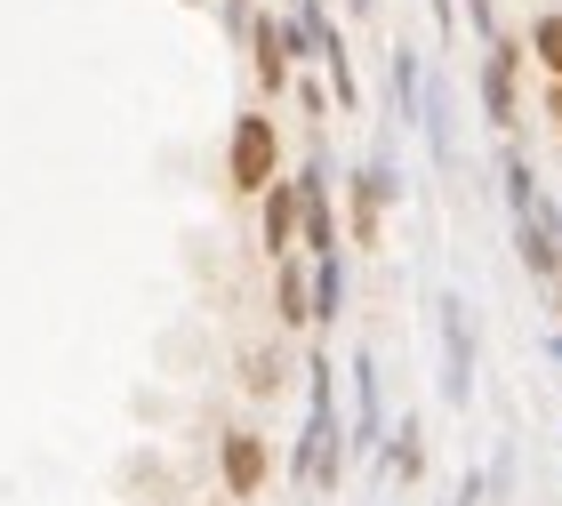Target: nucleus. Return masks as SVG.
I'll return each instance as SVG.
<instances>
[{
  "mask_svg": "<svg viewBox=\"0 0 562 506\" xmlns=\"http://www.w3.org/2000/svg\"><path fill=\"white\" fill-rule=\"evenodd\" d=\"M506 201H515V249H522V266L554 290L562 282V217H554V201L539 193L530 161H506Z\"/></svg>",
  "mask_w": 562,
  "mask_h": 506,
  "instance_id": "f257e3e1",
  "label": "nucleus"
},
{
  "mask_svg": "<svg viewBox=\"0 0 562 506\" xmlns=\"http://www.w3.org/2000/svg\"><path fill=\"white\" fill-rule=\"evenodd\" d=\"M273 169H281V137H273L266 105H249V113L234 121V154H225V177H234V193H266Z\"/></svg>",
  "mask_w": 562,
  "mask_h": 506,
  "instance_id": "f03ea898",
  "label": "nucleus"
},
{
  "mask_svg": "<svg viewBox=\"0 0 562 506\" xmlns=\"http://www.w3.org/2000/svg\"><path fill=\"white\" fill-rule=\"evenodd\" d=\"M515 81H522V41L498 33L491 57H482V113H491V130H515L522 105H515Z\"/></svg>",
  "mask_w": 562,
  "mask_h": 506,
  "instance_id": "7ed1b4c3",
  "label": "nucleus"
},
{
  "mask_svg": "<svg viewBox=\"0 0 562 506\" xmlns=\"http://www.w3.org/2000/svg\"><path fill=\"white\" fill-rule=\"evenodd\" d=\"M266 466H273V450H266L258 426H225V442H217L225 491H234V498H258V491H266Z\"/></svg>",
  "mask_w": 562,
  "mask_h": 506,
  "instance_id": "20e7f679",
  "label": "nucleus"
},
{
  "mask_svg": "<svg viewBox=\"0 0 562 506\" xmlns=\"http://www.w3.org/2000/svg\"><path fill=\"white\" fill-rule=\"evenodd\" d=\"M249 72H258V89L266 97H281L290 89V48H281V16H249Z\"/></svg>",
  "mask_w": 562,
  "mask_h": 506,
  "instance_id": "39448f33",
  "label": "nucleus"
},
{
  "mask_svg": "<svg viewBox=\"0 0 562 506\" xmlns=\"http://www.w3.org/2000/svg\"><path fill=\"white\" fill-rule=\"evenodd\" d=\"M386 201H394V161H362V177H353V241H378V210H386Z\"/></svg>",
  "mask_w": 562,
  "mask_h": 506,
  "instance_id": "423d86ee",
  "label": "nucleus"
},
{
  "mask_svg": "<svg viewBox=\"0 0 562 506\" xmlns=\"http://www.w3.org/2000/svg\"><path fill=\"white\" fill-rule=\"evenodd\" d=\"M290 249H297V177L290 185L273 177L266 185V258H290Z\"/></svg>",
  "mask_w": 562,
  "mask_h": 506,
  "instance_id": "0eeeda50",
  "label": "nucleus"
},
{
  "mask_svg": "<svg viewBox=\"0 0 562 506\" xmlns=\"http://www.w3.org/2000/svg\"><path fill=\"white\" fill-rule=\"evenodd\" d=\"M273 306H281V322H314V282H305V266L297 258H281V282H273Z\"/></svg>",
  "mask_w": 562,
  "mask_h": 506,
  "instance_id": "6e6552de",
  "label": "nucleus"
},
{
  "mask_svg": "<svg viewBox=\"0 0 562 506\" xmlns=\"http://www.w3.org/2000/svg\"><path fill=\"white\" fill-rule=\"evenodd\" d=\"M442 394H450V402H467V394H474V338H467V322H450V362H442Z\"/></svg>",
  "mask_w": 562,
  "mask_h": 506,
  "instance_id": "1a4fd4ad",
  "label": "nucleus"
},
{
  "mask_svg": "<svg viewBox=\"0 0 562 506\" xmlns=\"http://www.w3.org/2000/svg\"><path fill=\"white\" fill-rule=\"evenodd\" d=\"M305 282H314V322H338V306H346V266L338 258H314Z\"/></svg>",
  "mask_w": 562,
  "mask_h": 506,
  "instance_id": "9d476101",
  "label": "nucleus"
},
{
  "mask_svg": "<svg viewBox=\"0 0 562 506\" xmlns=\"http://www.w3.org/2000/svg\"><path fill=\"white\" fill-rule=\"evenodd\" d=\"M241 394H258V402L281 394V353H273V346H249V353H241Z\"/></svg>",
  "mask_w": 562,
  "mask_h": 506,
  "instance_id": "9b49d317",
  "label": "nucleus"
},
{
  "mask_svg": "<svg viewBox=\"0 0 562 506\" xmlns=\"http://www.w3.org/2000/svg\"><path fill=\"white\" fill-rule=\"evenodd\" d=\"M386 474H394V483H418V474H426V450H418V418H402V426H394Z\"/></svg>",
  "mask_w": 562,
  "mask_h": 506,
  "instance_id": "f8f14e48",
  "label": "nucleus"
},
{
  "mask_svg": "<svg viewBox=\"0 0 562 506\" xmlns=\"http://www.w3.org/2000/svg\"><path fill=\"white\" fill-rule=\"evenodd\" d=\"M530 57L547 65V81H562V9H547V16H530Z\"/></svg>",
  "mask_w": 562,
  "mask_h": 506,
  "instance_id": "ddd939ff",
  "label": "nucleus"
},
{
  "mask_svg": "<svg viewBox=\"0 0 562 506\" xmlns=\"http://www.w3.org/2000/svg\"><path fill=\"white\" fill-rule=\"evenodd\" d=\"M353 426H362V442L378 435V370H370V353L353 362Z\"/></svg>",
  "mask_w": 562,
  "mask_h": 506,
  "instance_id": "4468645a",
  "label": "nucleus"
},
{
  "mask_svg": "<svg viewBox=\"0 0 562 506\" xmlns=\"http://www.w3.org/2000/svg\"><path fill=\"white\" fill-rule=\"evenodd\" d=\"M394 97H402V113L418 121V57L411 48H394Z\"/></svg>",
  "mask_w": 562,
  "mask_h": 506,
  "instance_id": "2eb2a0df",
  "label": "nucleus"
},
{
  "mask_svg": "<svg viewBox=\"0 0 562 506\" xmlns=\"http://www.w3.org/2000/svg\"><path fill=\"white\" fill-rule=\"evenodd\" d=\"M297 113H305V121H329V97H322V81H314V72L297 81Z\"/></svg>",
  "mask_w": 562,
  "mask_h": 506,
  "instance_id": "dca6fc26",
  "label": "nucleus"
},
{
  "mask_svg": "<svg viewBox=\"0 0 562 506\" xmlns=\"http://www.w3.org/2000/svg\"><path fill=\"white\" fill-rule=\"evenodd\" d=\"M467 16H474L482 41H498V0H467Z\"/></svg>",
  "mask_w": 562,
  "mask_h": 506,
  "instance_id": "f3484780",
  "label": "nucleus"
},
{
  "mask_svg": "<svg viewBox=\"0 0 562 506\" xmlns=\"http://www.w3.org/2000/svg\"><path fill=\"white\" fill-rule=\"evenodd\" d=\"M434 9V24H442V33H458V0H426Z\"/></svg>",
  "mask_w": 562,
  "mask_h": 506,
  "instance_id": "a211bd4d",
  "label": "nucleus"
},
{
  "mask_svg": "<svg viewBox=\"0 0 562 506\" xmlns=\"http://www.w3.org/2000/svg\"><path fill=\"white\" fill-rule=\"evenodd\" d=\"M547 121L562 130V81H547Z\"/></svg>",
  "mask_w": 562,
  "mask_h": 506,
  "instance_id": "6ab92c4d",
  "label": "nucleus"
},
{
  "mask_svg": "<svg viewBox=\"0 0 562 506\" xmlns=\"http://www.w3.org/2000/svg\"><path fill=\"white\" fill-rule=\"evenodd\" d=\"M346 9H353V16H370V9H378V0H346Z\"/></svg>",
  "mask_w": 562,
  "mask_h": 506,
  "instance_id": "aec40b11",
  "label": "nucleus"
}]
</instances>
